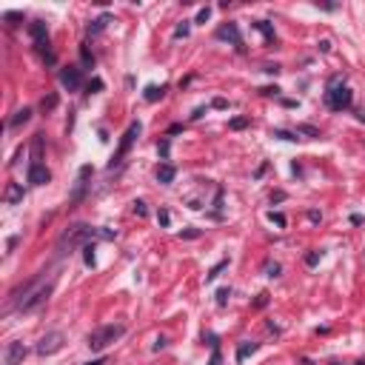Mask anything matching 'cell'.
<instances>
[{"mask_svg": "<svg viewBox=\"0 0 365 365\" xmlns=\"http://www.w3.org/2000/svg\"><path fill=\"white\" fill-rule=\"evenodd\" d=\"M297 134H305V137H320V129H317V126H308V123H300V126H297Z\"/></svg>", "mask_w": 365, "mask_h": 365, "instance_id": "cell-23", "label": "cell"}, {"mask_svg": "<svg viewBox=\"0 0 365 365\" xmlns=\"http://www.w3.org/2000/svg\"><path fill=\"white\" fill-rule=\"evenodd\" d=\"M57 103H60L57 91H49V94L40 100V111H43V114H49V111H54V108H57Z\"/></svg>", "mask_w": 365, "mask_h": 365, "instance_id": "cell-18", "label": "cell"}, {"mask_svg": "<svg viewBox=\"0 0 365 365\" xmlns=\"http://www.w3.org/2000/svg\"><path fill=\"white\" fill-rule=\"evenodd\" d=\"M257 348H260V342H242V345L237 348V362H246V356L254 354Z\"/></svg>", "mask_w": 365, "mask_h": 365, "instance_id": "cell-21", "label": "cell"}, {"mask_svg": "<svg viewBox=\"0 0 365 365\" xmlns=\"http://www.w3.org/2000/svg\"><path fill=\"white\" fill-rule=\"evenodd\" d=\"M3 200H6L9 205H18L20 200H23V186H20V183H9V186H6V194H3Z\"/></svg>", "mask_w": 365, "mask_h": 365, "instance_id": "cell-15", "label": "cell"}, {"mask_svg": "<svg viewBox=\"0 0 365 365\" xmlns=\"http://www.w3.org/2000/svg\"><path fill=\"white\" fill-rule=\"evenodd\" d=\"M86 89H89L91 94H94V91H100V89H103V80H100V77H94V80H89V86H86Z\"/></svg>", "mask_w": 365, "mask_h": 365, "instance_id": "cell-35", "label": "cell"}, {"mask_svg": "<svg viewBox=\"0 0 365 365\" xmlns=\"http://www.w3.org/2000/svg\"><path fill=\"white\" fill-rule=\"evenodd\" d=\"M223 362V354H220V345L211 348V359H208V365H220Z\"/></svg>", "mask_w": 365, "mask_h": 365, "instance_id": "cell-33", "label": "cell"}, {"mask_svg": "<svg viewBox=\"0 0 365 365\" xmlns=\"http://www.w3.org/2000/svg\"><path fill=\"white\" fill-rule=\"evenodd\" d=\"M83 251H86V254H83V257H86V266H94V263H97V260H94V242H89Z\"/></svg>", "mask_w": 365, "mask_h": 365, "instance_id": "cell-28", "label": "cell"}, {"mask_svg": "<svg viewBox=\"0 0 365 365\" xmlns=\"http://www.w3.org/2000/svg\"><path fill=\"white\" fill-rule=\"evenodd\" d=\"M52 180V174H49V169H46L43 163H32L29 166V183L32 186H46Z\"/></svg>", "mask_w": 365, "mask_h": 365, "instance_id": "cell-13", "label": "cell"}, {"mask_svg": "<svg viewBox=\"0 0 365 365\" xmlns=\"http://www.w3.org/2000/svg\"><path fill=\"white\" fill-rule=\"evenodd\" d=\"M80 60H83V66H86V69H91V66H94V54L89 52V46H80Z\"/></svg>", "mask_w": 365, "mask_h": 365, "instance_id": "cell-25", "label": "cell"}, {"mask_svg": "<svg viewBox=\"0 0 365 365\" xmlns=\"http://www.w3.org/2000/svg\"><path fill=\"white\" fill-rule=\"evenodd\" d=\"M271 223L283 228V225H285V217H283V214H274V211H271Z\"/></svg>", "mask_w": 365, "mask_h": 365, "instance_id": "cell-39", "label": "cell"}, {"mask_svg": "<svg viewBox=\"0 0 365 365\" xmlns=\"http://www.w3.org/2000/svg\"><path fill=\"white\" fill-rule=\"evenodd\" d=\"M271 137H280V140H288V143L300 140V134H297V132H285V129H274V132H271Z\"/></svg>", "mask_w": 365, "mask_h": 365, "instance_id": "cell-22", "label": "cell"}, {"mask_svg": "<svg viewBox=\"0 0 365 365\" xmlns=\"http://www.w3.org/2000/svg\"><path fill=\"white\" fill-rule=\"evenodd\" d=\"M251 26L263 32V37H266V43H274V40H277V37H274V26H271V23H266V20H257V23H251Z\"/></svg>", "mask_w": 365, "mask_h": 365, "instance_id": "cell-20", "label": "cell"}, {"mask_svg": "<svg viewBox=\"0 0 365 365\" xmlns=\"http://www.w3.org/2000/svg\"><path fill=\"white\" fill-rule=\"evenodd\" d=\"M52 291H54V280H49V283H43V285H40V288L35 291V294L29 297L26 303L20 305L18 311H20V314H32V311H37V308H43V305L49 303Z\"/></svg>", "mask_w": 365, "mask_h": 365, "instance_id": "cell-6", "label": "cell"}, {"mask_svg": "<svg viewBox=\"0 0 365 365\" xmlns=\"http://www.w3.org/2000/svg\"><path fill=\"white\" fill-rule=\"evenodd\" d=\"M29 35L37 43V49H46L49 46V26H46L43 20H32L29 23Z\"/></svg>", "mask_w": 365, "mask_h": 365, "instance_id": "cell-10", "label": "cell"}, {"mask_svg": "<svg viewBox=\"0 0 365 365\" xmlns=\"http://www.w3.org/2000/svg\"><path fill=\"white\" fill-rule=\"evenodd\" d=\"M217 37H220V40H228V43H234L242 52V37H240V26H237V23H223V26L217 29Z\"/></svg>", "mask_w": 365, "mask_h": 365, "instance_id": "cell-11", "label": "cell"}, {"mask_svg": "<svg viewBox=\"0 0 365 365\" xmlns=\"http://www.w3.org/2000/svg\"><path fill=\"white\" fill-rule=\"evenodd\" d=\"M174 177H177V169H174L171 163H160V166H157V183L169 186V183H174Z\"/></svg>", "mask_w": 365, "mask_h": 365, "instance_id": "cell-14", "label": "cell"}, {"mask_svg": "<svg viewBox=\"0 0 365 365\" xmlns=\"http://www.w3.org/2000/svg\"><path fill=\"white\" fill-rule=\"evenodd\" d=\"M83 365H106V356H97V359H91V362H83Z\"/></svg>", "mask_w": 365, "mask_h": 365, "instance_id": "cell-47", "label": "cell"}, {"mask_svg": "<svg viewBox=\"0 0 365 365\" xmlns=\"http://www.w3.org/2000/svg\"><path fill=\"white\" fill-rule=\"evenodd\" d=\"M23 359H26V345L23 342H9L6 345V351H3V365H23Z\"/></svg>", "mask_w": 365, "mask_h": 365, "instance_id": "cell-9", "label": "cell"}, {"mask_svg": "<svg viewBox=\"0 0 365 365\" xmlns=\"http://www.w3.org/2000/svg\"><path fill=\"white\" fill-rule=\"evenodd\" d=\"M157 152H160L163 160H169V152H171V143L169 140H160V146H157Z\"/></svg>", "mask_w": 365, "mask_h": 365, "instance_id": "cell-30", "label": "cell"}, {"mask_svg": "<svg viewBox=\"0 0 365 365\" xmlns=\"http://www.w3.org/2000/svg\"><path fill=\"white\" fill-rule=\"evenodd\" d=\"M108 23H111V15H100L97 20H91V23H89V37L100 35V32H103V29H106Z\"/></svg>", "mask_w": 365, "mask_h": 365, "instance_id": "cell-16", "label": "cell"}, {"mask_svg": "<svg viewBox=\"0 0 365 365\" xmlns=\"http://www.w3.org/2000/svg\"><path fill=\"white\" fill-rule=\"evenodd\" d=\"M94 174V169L91 166H83L80 174H77V183H74V191H71V203H77V200H83V194H86V186H89V177Z\"/></svg>", "mask_w": 365, "mask_h": 365, "instance_id": "cell-12", "label": "cell"}, {"mask_svg": "<svg viewBox=\"0 0 365 365\" xmlns=\"http://www.w3.org/2000/svg\"><path fill=\"white\" fill-rule=\"evenodd\" d=\"M157 220H160V225H169V223H171V214L166 211V208H160V214H157Z\"/></svg>", "mask_w": 365, "mask_h": 365, "instance_id": "cell-36", "label": "cell"}, {"mask_svg": "<svg viewBox=\"0 0 365 365\" xmlns=\"http://www.w3.org/2000/svg\"><path fill=\"white\" fill-rule=\"evenodd\" d=\"M225 266H228V260H220V263H217V266H214L211 271L205 274V283H214V280H217V274H220V271H223Z\"/></svg>", "mask_w": 365, "mask_h": 365, "instance_id": "cell-24", "label": "cell"}, {"mask_svg": "<svg viewBox=\"0 0 365 365\" xmlns=\"http://www.w3.org/2000/svg\"><path fill=\"white\" fill-rule=\"evenodd\" d=\"M285 200V191H274V194H271V203H283Z\"/></svg>", "mask_w": 365, "mask_h": 365, "instance_id": "cell-41", "label": "cell"}, {"mask_svg": "<svg viewBox=\"0 0 365 365\" xmlns=\"http://www.w3.org/2000/svg\"><path fill=\"white\" fill-rule=\"evenodd\" d=\"M123 334H126V325H103V328L89 334V348L91 351H103V348H108L111 342H117Z\"/></svg>", "mask_w": 365, "mask_h": 365, "instance_id": "cell-2", "label": "cell"}, {"mask_svg": "<svg viewBox=\"0 0 365 365\" xmlns=\"http://www.w3.org/2000/svg\"><path fill=\"white\" fill-rule=\"evenodd\" d=\"M228 297H231V291H228V288H220V291H217V305H225Z\"/></svg>", "mask_w": 365, "mask_h": 365, "instance_id": "cell-31", "label": "cell"}, {"mask_svg": "<svg viewBox=\"0 0 365 365\" xmlns=\"http://www.w3.org/2000/svg\"><path fill=\"white\" fill-rule=\"evenodd\" d=\"M3 20L9 23V26H20V20H23V12H6Z\"/></svg>", "mask_w": 365, "mask_h": 365, "instance_id": "cell-26", "label": "cell"}, {"mask_svg": "<svg viewBox=\"0 0 365 365\" xmlns=\"http://www.w3.org/2000/svg\"><path fill=\"white\" fill-rule=\"evenodd\" d=\"M140 129L143 126L134 120V123H129V129H126V134H123V140H120V149H117V154H114V160L108 163V169H117L120 163H123V157L129 154V149H132V143L137 140V134H140Z\"/></svg>", "mask_w": 365, "mask_h": 365, "instance_id": "cell-7", "label": "cell"}, {"mask_svg": "<svg viewBox=\"0 0 365 365\" xmlns=\"http://www.w3.org/2000/svg\"><path fill=\"white\" fill-rule=\"evenodd\" d=\"M266 274L268 277H277V274H280V266H277V263H268V266H266Z\"/></svg>", "mask_w": 365, "mask_h": 365, "instance_id": "cell-37", "label": "cell"}, {"mask_svg": "<svg viewBox=\"0 0 365 365\" xmlns=\"http://www.w3.org/2000/svg\"><path fill=\"white\" fill-rule=\"evenodd\" d=\"M160 348H166V337H157V342H154V351H160Z\"/></svg>", "mask_w": 365, "mask_h": 365, "instance_id": "cell-46", "label": "cell"}, {"mask_svg": "<svg viewBox=\"0 0 365 365\" xmlns=\"http://www.w3.org/2000/svg\"><path fill=\"white\" fill-rule=\"evenodd\" d=\"M334 365H339V362H334Z\"/></svg>", "mask_w": 365, "mask_h": 365, "instance_id": "cell-49", "label": "cell"}, {"mask_svg": "<svg viewBox=\"0 0 365 365\" xmlns=\"http://www.w3.org/2000/svg\"><path fill=\"white\" fill-rule=\"evenodd\" d=\"M211 106H214V108H225V106H228V103H225L223 97H217V100H214V103H211Z\"/></svg>", "mask_w": 365, "mask_h": 365, "instance_id": "cell-45", "label": "cell"}, {"mask_svg": "<svg viewBox=\"0 0 365 365\" xmlns=\"http://www.w3.org/2000/svg\"><path fill=\"white\" fill-rule=\"evenodd\" d=\"M263 305H268V294H266V291L257 297V308H263Z\"/></svg>", "mask_w": 365, "mask_h": 365, "instance_id": "cell-43", "label": "cell"}, {"mask_svg": "<svg viewBox=\"0 0 365 365\" xmlns=\"http://www.w3.org/2000/svg\"><path fill=\"white\" fill-rule=\"evenodd\" d=\"M351 223H354V225H362L365 217H362V214H351Z\"/></svg>", "mask_w": 365, "mask_h": 365, "instance_id": "cell-44", "label": "cell"}, {"mask_svg": "<svg viewBox=\"0 0 365 365\" xmlns=\"http://www.w3.org/2000/svg\"><path fill=\"white\" fill-rule=\"evenodd\" d=\"M351 103H354V91L348 89L345 83L325 91V106H328L331 111H345V108H351Z\"/></svg>", "mask_w": 365, "mask_h": 365, "instance_id": "cell-4", "label": "cell"}, {"mask_svg": "<svg viewBox=\"0 0 365 365\" xmlns=\"http://www.w3.org/2000/svg\"><path fill=\"white\" fill-rule=\"evenodd\" d=\"M94 240H114V231L97 228V225H89V223H74L57 237L54 251H57V257H69L74 249H86V246L94 242Z\"/></svg>", "mask_w": 365, "mask_h": 365, "instance_id": "cell-1", "label": "cell"}, {"mask_svg": "<svg viewBox=\"0 0 365 365\" xmlns=\"http://www.w3.org/2000/svg\"><path fill=\"white\" fill-rule=\"evenodd\" d=\"M60 83H63V89H69V91L83 89V71L77 66H66V69H60Z\"/></svg>", "mask_w": 365, "mask_h": 365, "instance_id": "cell-8", "label": "cell"}, {"mask_svg": "<svg viewBox=\"0 0 365 365\" xmlns=\"http://www.w3.org/2000/svg\"><path fill=\"white\" fill-rule=\"evenodd\" d=\"M46 283V271H40V274H35L32 280H26L23 285H18V288H12V294H9V305L12 308H20V305L26 303L29 297L35 294L37 288Z\"/></svg>", "mask_w": 365, "mask_h": 365, "instance_id": "cell-3", "label": "cell"}, {"mask_svg": "<svg viewBox=\"0 0 365 365\" xmlns=\"http://www.w3.org/2000/svg\"><path fill=\"white\" fill-rule=\"evenodd\" d=\"M249 126V117H234L231 123H228V129H234V132H240V129H246Z\"/></svg>", "mask_w": 365, "mask_h": 365, "instance_id": "cell-27", "label": "cell"}, {"mask_svg": "<svg viewBox=\"0 0 365 365\" xmlns=\"http://www.w3.org/2000/svg\"><path fill=\"white\" fill-rule=\"evenodd\" d=\"M29 120H32V108H20V111H15V117L9 120L12 129H20V126H26Z\"/></svg>", "mask_w": 365, "mask_h": 365, "instance_id": "cell-19", "label": "cell"}, {"mask_svg": "<svg viewBox=\"0 0 365 365\" xmlns=\"http://www.w3.org/2000/svg\"><path fill=\"white\" fill-rule=\"evenodd\" d=\"M305 263H308V266H317V263H320V251H311V254L305 257Z\"/></svg>", "mask_w": 365, "mask_h": 365, "instance_id": "cell-38", "label": "cell"}, {"mask_svg": "<svg viewBox=\"0 0 365 365\" xmlns=\"http://www.w3.org/2000/svg\"><path fill=\"white\" fill-rule=\"evenodd\" d=\"M180 237H186V240H194V237H200V231H197V228H188V231H180Z\"/></svg>", "mask_w": 365, "mask_h": 365, "instance_id": "cell-40", "label": "cell"}, {"mask_svg": "<svg viewBox=\"0 0 365 365\" xmlns=\"http://www.w3.org/2000/svg\"><path fill=\"white\" fill-rule=\"evenodd\" d=\"M134 214H137V217H146V214H149V208H146V203H143V200H137V203H134Z\"/></svg>", "mask_w": 365, "mask_h": 365, "instance_id": "cell-34", "label": "cell"}, {"mask_svg": "<svg viewBox=\"0 0 365 365\" xmlns=\"http://www.w3.org/2000/svg\"><path fill=\"white\" fill-rule=\"evenodd\" d=\"M260 91H263L266 97H271V94H277V91H280V89H277V86H266V89H260Z\"/></svg>", "mask_w": 365, "mask_h": 365, "instance_id": "cell-42", "label": "cell"}, {"mask_svg": "<svg viewBox=\"0 0 365 365\" xmlns=\"http://www.w3.org/2000/svg\"><path fill=\"white\" fill-rule=\"evenodd\" d=\"M63 345H66V334H63V331H49V334H43V337L37 339L35 351L40 356H52V354H57Z\"/></svg>", "mask_w": 365, "mask_h": 365, "instance_id": "cell-5", "label": "cell"}, {"mask_svg": "<svg viewBox=\"0 0 365 365\" xmlns=\"http://www.w3.org/2000/svg\"><path fill=\"white\" fill-rule=\"evenodd\" d=\"M308 220L311 223H320V211H308Z\"/></svg>", "mask_w": 365, "mask_h": 365, "instance_id": "cell-48", "label": "cell"}, {"mask_svg": "<svg viewBox=\"0 0 365 365\" xmlns=\"http://www.w3.org/2000/svg\"><path fill=\"white\" fill-rule=\"evenodd\" d=\"M208 18H211V9H208V6H203V9L197 12V20H194V23H205Z\"/></svg>", "mask_w": 365, "mask_h": 365, "instance_id": "cell-32", "label": "cell"}, {"mask_svg": "<svg viewBox=\"0 0 365 365\" xmlns=\"http://www.w3.org/2000/svg\"><path fill=\"white\" fill-rule=\"evenodd\" d=\"M188 29H191V20H183V23L174 29V37H186V35H188Z\"/></svg>", "mask_w": 365, "mask_h": 365, "instance_id": "cell-29", "label": "cell"}, {"mask_svg": "<svg viewBox=\"0 0 365 365\" xmlns=\"http://www.w3.org/2000/svg\"><path fill=\"white\" fill-rule=\"evenodd\" d=\"M166 89H169V86H146L143 97H146V103H157V100L166 94Z\"/></svg>", "mask_w": 365, "mask_h": 365, "instance_id": "cell-17", "label": "cell"}]
</instances>
